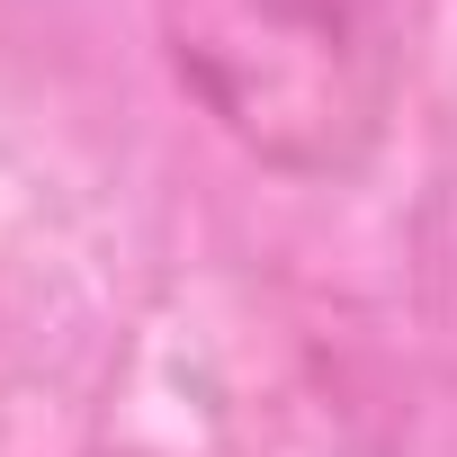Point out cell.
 I'll return each instance as SVG.
<instances>
[{
	"label": "cell",
	"instance_id": "6da1fadb",
	"mask_svg": "<svg viewBox=\"0 0 457 457\" xmlns=\"http://www.w3.org/2000/svg\"><path fill=\"white\" fill-rule=\"evenodd\" d=\"M179 81L278 170H341L377 135V46L341 0H170Z\"/></svg>",
	"mask_w": 457,
	"mask_h": 457
}]
</instances>
